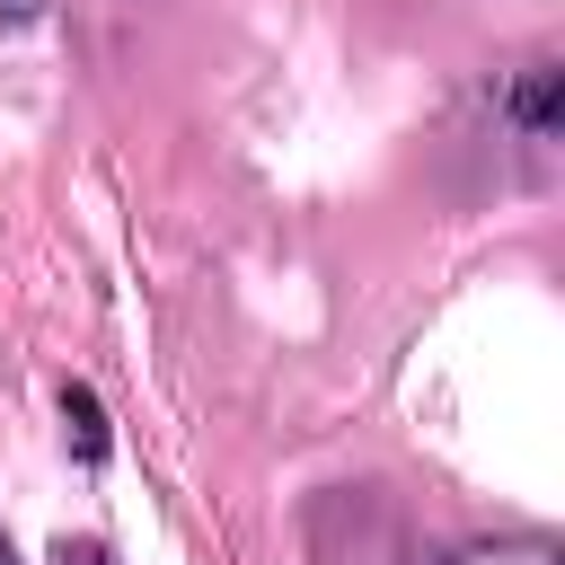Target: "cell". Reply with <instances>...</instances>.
I'll return each mask as SVG.
<instances>
[{"label": "cell", "instance_id": "cell-2", "mask_svg": "<svg viewBox=\"0 0 565 565\" xmlns=\"http://www.w3.org/2000/svg\"><path fill=\"white\" fill-rule=\"evenodd\" d=\"M441 565H565L556 539H477V547H450Z\"/></svg>", "mask_w": 565, "mask_h": 565}, {"label": "cell", "instance_id": "cell-1", "mask_svg": "<svg viewBox=\"0 0 565 565\" xmlns=\"http://www.w3.org/2000/svg\"><path fill=\"white\" fill-rule=\"evenodd\" d=\"M494 124H503L512 141H530V150H547V141L565 132V106H556V62H547V53H530V62H512V71L494 79Z\"/></svg>", "mask_w": 565, "mask_h": 565}, {"label": "cell", "instance_id": "cell-4", "mask_svg": "<svg viewBox=\"0 0 565 565\" xmlns=\"http://www.w3.org/2000/svg\"><path fill=\"white\" fill-rule=\"evenodd\" d=\"M53 565H115V547H106V539H62Z\"/></svg>", "mask_w": 565, "mask_h": 565}, {"label": "cell", "instance_id": "cell-5", "mask_svg": "<svg viewBox=\"0 0 565 565\" xmlns=\"http://www.w3.org/2000/svg\"><path fill=\"white\" fill-rule=\"evenodd\" d=\"M44 18V0H0V26H35Z\"/></svg>", "mask_w": 565, "mask_h": 565}, {"label": "cell", "instance_id": "cell-3", "mask_svg": "<svg viewBox=\"0 0 565 565\" xmlns=\"http://www.w3.org/2000/svg\"><path fill=\"white\" fill-rule=\"evenodd\" d=\"M62 424H71V441H79V459H106V415H97V397L71 380L62 388Z\"/></svg>", "mask_w": 565, "mask_h": 565}, {"label": "cell", "instance_id": "cell-6", "mask_svg": "<svg viewBox=\"0 0 565 565\" xmlns=\"http://www.w3.org/2000/svg\"><path fill=\"white\" fill-rule=\"evenodd\" d=\"M0 565H18V556H9V539H0Z\"/></svg>", "mask_w": 565, "mask_h": 565}]
</instances>
